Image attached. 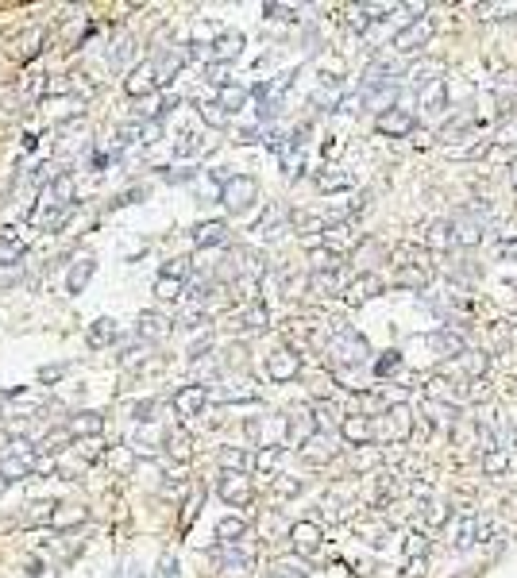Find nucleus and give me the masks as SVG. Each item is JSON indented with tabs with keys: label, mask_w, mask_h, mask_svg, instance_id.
<instances>
[{
	"label": "nucleus",
	"mask_w": 517,
	"mask_h": 578,
	"mask_svg": "<svg viewBox=\"0 0 517 578\" xmlns=\"http://www.w3.org/2000/svg\"><path fill=\"white\" fill-rule=\"evenodd\" d=\"M390 439H398V444H406L409 439V432H413V413H409L406 405H394L390 413Z\"/></svg>",
	"instance_id": "f8f14e48"
},
{
	"label": "nucleus",
	"mask_w": 517,
	"mask_h": 578,
	"mask_svg": "<svg viewBox=\"0 0 517 578\" xmlns=\"http://www.w3.org/2000/svg\"><path fill=\"white\" fill-rule=\"evenodd\" d=\"M201 116H205V124H213V127H224L228 124V112L220 104H201Z\"/></svg>",
	"instance_id": "c85d7f7f"
},
{
	"label": "nucleus",
	"mask_w": 517,
	"mask_h": 578,
	"mask_svg": "<svg viewBox=\"0 0 517 578\" xmlns=\"http://www.w3.org/2000/svg\"><path fill=\"white\" fill-rule=\"evenodd\" d=\"M270 578H305V570L301 567H290V563H282V567H275V575Z\"/></svg>",
	"instance_id": "4c0bfd02"
},
{
	"label": "nucleus",
	"mask_w": 517,
	"mask_h": 578,
	"mask_svg": "<svg viewBox=\"0 0 517 578\" xmlns=\"http://www.w3.org/2000/svg\"><path fill=\"white\" fill-rule=\"evenodd\" d=\"M228 240V228L220 220H209V224H201L197 231H193V243L197 247H213V243H224Z\"/></svg>",
	"instance_id": "4468645a"
},
{
	"label": "nucleus",
	"mask_w": 517,
	"mask_h": 578,
	"mask_svg": "<svg viewBox=\"0 0 517 578\" xmlns=\"http://www.w3.org/2000/svg\"><path fill=\"white\" fill-rule=\"evenodd\" d=\"M433 347L440 351L444 359H463V355H468V351H463V339H459L452 328H440V331H436V336H433Z\"/></svg>",
	"instance_id": "ddd939ff"
},
{
	"label": "nucleus",
	"mask_w": 517,
	"mask_h": 578,
	"mask_svg": "<svg viewBox=\"0 0 517 578\" xmlns=\"http://www.w3.org/2000/svg\"><path fill=\"white\" fill-rule=\"evenodd\" d=\"M147 89H151V66H139V74H132V81H128V93L143 97Z\"/></svg>",
	"instance_id": "cd10ccee"
},
{
	"label": "nucleus",
	"mask_w": 517,
	"mask_h": 578,
	"mask_svg": "<svg viewBox=\"0 0 517 578\" xmlns=\"http://www.w3.org/2000/svg\"><path fill=\"white\" fill-rule=\"evenodd\" d=\"M336 289H340V278H336L332 270H321V274H313V293H321V297H332Z\"/></svg>",
	"instance_id": "5701e85b"
},
{
	"label": "nucleus",
	"mask_w": 517,
	"mask_h": 578,
	"mask_svg": "<svg viewBox=\"0 0 517 578\" xmlns=\"http://www.w3.org/2000/svg\"><path fill=\"white\" fill-rule=\"evenodd\" d=\"M509 182H514V189H517V158H514V166H509Z\"/></svg>",
	"instance_id": "79ce46f5"
},
{
	"label": "nucleus",
	"mask_w": 517,
	"mask_h": 578,
	"mask_svg": "<svg viewBox=\"0 0 517 578\" xmlns=\"http://www.w3.org/2000/svg\"><path fill=\"white\" fill-rule=\"evenodd\" d=\"M100 428H105V421H100L97 413H77L74 421H70V432H74V436H97Z\"/></svg>",
	"instance_id": "a211bd4d"
},
{
	"label": "nucleus",
	"mask_w": 517,
	"mask_h": 578,
	"mask_svg": "<svg viewBox=\"0 0 517 578\" xmlns=\"http://www.w3.org/2000/svg\"><path fill=\"white\" fill-rule=\"evenodd\" d=\"M433 16H421L413 19L409 27H401L398 35H394V50H401V54H409V50H421L429 39H433Z\"/></svg>",
	"instance_id": "f03ea898"
},
{
	"label": "nucleus",
	"mask_w": 517,
	"mask_h": 578,
	"mask_svg": "<svg viewBox=\"0 0 517 578\" xmlns=\"http://www.w3.org/2000/svg\"><path fill=\"white\" fill-rule=\"evenodd\" d=\"M452 235H456L459 247H475V243L483 240V224L471 220V216H456V224H452Z\"/></svg>",
	"instance_id": "9d476101"
},
{
	"label": "nucleus",
	"mask_w": 517,
	"mask_h": 578,
	"mask_svg": "<svg viewBox=\"0 0 517 578\" xmlns=\"http://www.w3.org/2000/svg\"><path fill=\"white\" fill-rule=\"evenodd\" d=\"M425 243L433 251H448L452 243H456V235H452V224H433L429 228V235H425Z\"/></svg>",
	"instance_id": "6ab92c4d"
},
{
	"label": "nucleus",
	"mask_w": 517,
	"mask_h": 578,
	"mask_svg": "<svg viewBox=\"0 0 517 578\" xmlns=\"http://www.w3.org/2000/svg\"><path fill=\"white\" fill-rule=\"evenodd\" d=\"M139 331L143 339H167L170 336V320L167 316H155V313H147V316H139Z\"/></svg>",
	"instance_id": "2eb2a0df"
},
{
	"label": "nucleus",
	"mask_w": 517,
	"mask_h": 578,
	"mask_svg": "<svg viewBox=\"0 0 517 578\" xmlns=\"http://www.w3.org/2000/svg\"><path fill=\"white\" fill-rule=\"evenodd\" d=\"M185 274H190V263H185V258H174V263L167 266V278H174V281H182Z\"/></svg>",
	"instance_id": "c9c22d12"
},
{
	"label": "nucleus",
	"mask_w": 517,
	"mask_h": 578,
	"mask_svg": "<svg viewBox=\"0 0 517 578\" xmlns=\"http://www.w3.org/2000/svg\"><path fill=\"white\" fill-rule=\"evenodd\" d=\"M328 355L340 359V363H363L367 359V339L351 328H340L332 336V343H328Z\"/></svg>",
	"instance_id": "f257e3e1"
},
{
	"label": "nucleus",
	"mask_w": 517,
	"mask_h": 578,
	"mask_svg": "<svg viewBox=\"0 0 517 578\" xmlns=\"http://www.w3.org/2000/svg\"><path fill=\"white\" fill-rule=\"evenodd\" d=\"M85 520V509H74L70 513V505H62V513H50V524L54 529H66V524H82Z\"/></svg>",
	"instance_id": "b1692460"
},
{
	"label": "nucleus",
	"mask_w": 517,
	"mask_h": 578,
	"mask_svg": "<svg viewBox=\"0 0 517 578\" xmlns=\"http://www.w3.org/2000/svg\"><path fill=\"white\" fill-rule=\"evenodd\" d=\"M255 197H258V182H255V178H247V173H240V178H228V185H224V205H228V208L243 212V208H247Z\"/></svg>",
	"instance_id": "20e7f679"
},
{
	"label": "nucleus",
	"mask_w": 517,
	"mask_h": 578,
	"mask_svg": "<svg viewBox=\"0 0 517 578\" xmlns=\"http://www.w3.org/2000/svg\"><path fill=\"white\" fill-rule=\"evenodd\" d=\"M425 393L429 397H433V401H456V397H459V389L456 386H452V382L448 378H429V386H425Z\"/></svg>",
	"instance_id": "aec40b11"
},
{
	"label": "nucleus",
	"mask_w": 517,
	"mask_h": 578,
	"mask_svg": "<svg viewBox=\"0 0 517 578\" xmlns=\"http://www.w3.org/2000/svg\"><path fill=\"white\" fill-rule=\"evenodd\" d=\"M398 363H401V359H398V351H386V359H378V366H375V370H378V378H383V374H390V370H398Z\"/></svg>",
	"instance_id": "72a5a7b5"
},
{
	"label": "nucleus",
	"mask_w": 517,
	"mask_h": 578,
	"mask_svg": "<svg viewBox=\"0 0 517 578\" xmlns=\"http://www.w3.org/2000/svg\"><path fill=\"white\" fill-rule=\"evenodd\" d=\"M425 552H429V536H425V532H409V540H406V559H409V563H421V559H425Z\"/></svg>",
	"instance_id": "412c9836"
},
{
	"label": "nucleus",
	"mask_w": 517,
	"mask_h": 578,
	"mask_svg": "<svg viewBox=\"0 0 517 578\" xmlns=\"http://www.w3.org/2000/svg\"><path fill=\"white\" fill-rule=\"evenodd\" d=\"M483 532H486L483 520H479L471 509H463L456 520H448V536H452V544L456 547H471L475 540H483Z\"/></svg>",
	"instance_id": "7ed1b4c3"
},
{
	"label": "nucleus",
	"mask_w": 517,
	"mask_h": 578,
	"mask_svg": "<svg viewBox=\"0 0 517 578\" xmlns=\"http://www.w3.org/2000/svg\"><path fill=\"white\" fill-rule=\"evenodd\" d=\"M398 286H409V289H425V286H429V266H409V263H401Z\"/></svg>",
	"instance_id": "f3484780"
},
{
	"label": "nucleus",
	"mask_w": 517,
	"mask_h": 578,
	"mask_svg": "<svg viewBox=\"0 0 517 578\" xmlns=\"http://www.w3.org/2000/svg\"><path fill=\"white\" fill-rule=\"evenodd\" d=\"M417 127V120H413V112H401V108H390V112L378 116V132L390 135V139H398V135H409Z\"/></svg>",
	"instance_id": "423d86ee"
},
{
	"label": "nucleus",
	"mask_w": 517,
	"mask_h": 578,
	"mask_svg": "<svg viewBox=\"0 0 517 578\" xmlns=\"http://www.w3.org/2000/svg\"><path fill=\"white\" fill-rule=\"evenodd\" d=\"M224 467H247V455H243V451H228L224 455Z\"/></svg>",
	"instance_id": "ea45409f"
},
{
	"label": "nucleus",
	"mask_w": 517,
	"mask_h": 578,
	"mask_svg": "<svg viewBox=\"0 0 517 578\" xmlns=\"http://www.w3.org/2000/svg\"><path fill=\"white\" fill-rule=\"evenodd\" d=\"M243 100H247V93H243V89H224V97H220V108L236 112V108H243Z\"/></svg>",
	"instance_id": "7c9ffc66"
},
{
	"label": "nucleus",
	"mask_w": 517,
	"mask_h": 578,
	"mask_svg": "<svg viewBox=\"0 0 517 578\" xmlns=\"http://www.w3.org/2000/svg\"><path fill=\"white\" fill-rule=\"evenodd\" d=\"M275 459H278V447H270V451H263V455H258V467H263V471H267V467H275Z\"/></svg>",
	"instance_id": "a19ab883"
},
{
	"label": "nucleus",
	"mask_w": 517,
	"mask_h": 578,
	"mask_svg": "<svg viewBox=\"0 0 517 578\" xmlns=\"http://www.w3.org/2000/svg\"><path fill=\"white\" fill-rule=\"evenodd\" d=\"M220 536H224V540L243 536V520H224V524H220Z\"/></svg>",
	"instance_id": "e433bc0d"
},
{
	"label": "nucleus",
	"mask_w": 517,
	"mask_h": 578,
	"mask_svg": "<svg viewBox=\"0 0 517 578\" xmlns=\"http://www.w3.org/2000/svg\"><path fill=\"white\" fill-rule=\"evenodd\" d=\"M506 451H498V447H494V451H486L483 455V471L486 474H502V471H506Z\"/></svg>",
	"instance_id": "bb28decb"
},
{
	"label": "nucleus",
	"mask_w": 517,
	"mask_h": 578,
	"mask_svg": "<svg viewBox=\"0 0 517 578\" xmlns=\"http://www.w3.org/2000/svg\"><path fill=\"white\" fill-rule=\"evenodd\" d=\"M298 355L293 351H275V355L267 359V378H275V382H290L293 374H298Z\"/></svg>",
	"instance_id": "0eeeda50"
},
{
	"label": "nucleus",
	"mask_w": 517,
	"mask_h": 578,
	"mask_svg": "<svg viewBox=\"0 0 517 578\" xmlns=\"http://www.w3.org/2000/svg\"><path fill=\"white\" fill-rule=\"evenodd\" d=\"M220 494H224V501H232V505H247L251 501V482L243 478V474H224Z\"/></svg>",
	"instance_id": "9b49d317"
},
{
	"label": "nucleus",
	"mask_w": 517,
	"mask_h": 578,
	"mask_svg": "<svg viewBox=\"0 0 517 578\" xmlns=\"http://www.w3.org/2000/svg\"><path fill=\"white\" fill-rule=\"evenodd\" d=\"M421 104H425L429 112H444V81H440V77H436V81L421 93Z\"/></svg>",
	"instance_id": "4be33fe9"
},
{
	"label": "nucleus",
	"mask_w": 517,
	"mask_h": 578,
	"mask_svg": "<svg viewBox=\"0 0 517 578\" xmlns=\"http://www.w3.org/2000/svg\"><path fill=\"white\" fill-rule=\"evenodd\" d=\"M4 486H8V478H4V474H0V494H4Z\"/></svg>",
	"instance_id": "37998d69"
},
{
	"label": "nucleus",
	"mask_w": 517,
	"mask_h": 578,
	"mask_svg": "<svg viewBox=\"0 0 517 578\" xmlns=\"http://www.w3.org/2000/svg\"><path fill=\"white\" fill-rule=\"evenodd\" d=\"M116 339V328H112V320H97V328H89V343L100 347V343H112Z\"/></svg>",
	"instance_id": "a878e982"
},
{
	"label": "nucleus",
	"mask_w": 517,
	"mask_h": 578,
	"mask_svg": "<svg viewBox=\"0 0 517 578\" xmlns=\"http://www.w3.org/2000/svg\"><path fill=\"white\" fill-rule=\"evenodd\" d=\"M378 289H383V278H378V274H363V278L351 281L348 297H351V301H367V297H375Z\"/></svg>",
	"instance_id": "dca6fc26"
},
{
	"label": "nucleus",
	"mask_w": 517,
	"mask_h": 578,
	"mask_svg": "<svg viewBox=\"0 0 517 578\" xmlns=\"http://www.w3.org/2000/svg\"><path fill=\"white\" fill-rule=\"evenodd\" d=\"M155 293H159V297H178V281L174 278H159V286H155Z\"/></svg>",
	"instance_id": "f704fd0d"
},
{
	"label": "nucleus",
	"mask_w": 517,
	"mask_h": 578,
	"mask_svg": "<svg viewBox=\"0 0 517 578\" xmlns=\"http://www.w3.org/2000/svg\"><path fill=\"white\" fill-rule=\"evenodd\" d=\"M170 444H174V447H170V451H174V459H190V439H185V436H174Z\"/></svg>",
	"instance_id": "58836bf2"
},
{
	"label": "nucleus",
	"mask_w": 517,
	"mask_h": 578,
	"mask_svg": "<svg viewBox=\"0 0 517 578\" xmlns=\"http://www.w3.org/2000/svg\"><path fill=\"white\" fill-rule=\"evenodd\" d=\"M243 324H247V328H263V324H267V308H247V313H243Z\"/></svg>",
	"instance_id": "473e14b6"
},
{
	"label": "nucleus",
	"mask_w": 517,
	"mask_h": 578,
	"mask_svg": "<svg viewBox=\"0 0 517 578\" xmlns=\"http://www.w3.org/2000/svg\"><path fill=\"white\" fill-rule=\"evenodd\" d=\"M89 274H93V258H85V263L77 266V274H70V289L77 293V289H82L85 281H89Z\"/></svg>",
	"instance_id": "2f4dec72"
},
{
	"label": "nucleus",
	"mask_w": 517,
	"mask_h": 578,
	"mask_svg": "<svg viewBox=\"0 0 517 578\" xmlns=\"http://www.w3.org/2000/svg\"><path fill=\"white\" fill-rule=\"evenodd\" d=\"M463 366H468L471 382H479V374L486 370V355H475V351H468V355H463Z\"/></svg>",
	"instance_id": "c756f323"
},
{
	"label": "nucleus",
	"mask_w": 517,
	"mask_h": 578,
	"mask_svg": "<svg viewBox=\"0 0 517 578\" xmlns=\"http://www.w3.org/2000/svg\"><path fill=\"white\" fill-rule=\"evenodd\" d=\"M205 405V386H185L174 393V413L178 416H197V409Z\"/></svg>",
	"instance_id": "1a4fd4ad"
},
{
	"label": "nucleus",
	"mask_w": 517,
	"mask_h": 578,
	"mask_svg": "<svg viewBox=\"0 0 517 578\" xmlns=\"http://www.w3.org/2000/svg\"><path fill=\"white\" fill-rule=\"evenodd\" d=\"M290 536H293V547H298L301 555H313L317 552V544H321V524H313V520H298Z\"/></svg>",
	"instance_id": "6e6552de"
},
{
	"label": "nucleus",
	"mask_w": 517,
	"mask_h": 578,
	"mask_svg": "<svg viewBox=\"0 0 517 578\" xmlns=\"http://www.w3.org/2000/svg\"><path fill=\"white\" fill-rule=\"evenodd\" d=\"M340 432H344V439H348V444L363 447V444H371V439H375V421H371V416H363V413L344 416Z\"/></svg>",
	"instance_id": "39448f33"
},
{
	"label": "nucleus",
	"mask_w": 517,
	"mask_h": 578,
	"mask_svg": "<svg viewBox=\"0 0 517 578\" xmlns=\"http://www.w3.org/2000/svg\"><path fill=\"white\" fill-rule=\"evenodd\" d=\"M240 35H220L217 39V50H213V58H236L240 54Z\"/></svg>",
	"instance_id": "393cba45"
}]
</instances>
